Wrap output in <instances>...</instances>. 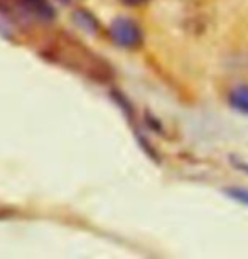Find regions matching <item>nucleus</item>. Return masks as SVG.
<instances>
[{"mask_svg": "<svg viewBox=\"0 0 248 259\" xmlns=\"http://www.w3.org/2000/svg\"><path fill=\"white\" fill-rule=\"evenodd\" d=\"M25 2H27L30 10H32L34 14H38L41 19H44V20L53 19L54 10L48 2H46V0H25Z\"/></svg>", "mask_w": 248, "mask_h": 259, "instance_id": "7ed1b4c3", "label": "nucleus"}, {"mask_svg": "<svg viewBox=\"0 0 248 259\" xmlns=\"http://www.w3.org/2000/svg\"><path fill=\"white\" fill-rule=\"evenodd\" d=\"M110 37L113 39V42L120 48L125 49H135L142 44L144 34L140 25L137 22H133L132 19L120 17L115 19L110 25Z\"/></svg>", "mask_w": 248, "mask_h": 259, "instance_id": "f257e3e1", "label": "nucleus"}, {"mask_svg": "<svg viewBox=\"0 0 248 259\" xmlns=\"http://www.w3.org/2000/svg\"><path fill=\"white\" fill-rule=\"evenodd\" d=\"M125 5H130V7H135V5H142L144 2H147V0H120Z\"/></svg>", "mask_w": 248, "mask_h": 259, "instance_id": "39448f33", "label": "nucleus"}, {"mask_svg": "<svg viewBox=\"0 0 248 259\" xmlns=\"http://www.w3.org/2000/svg\"><path fill=\"white\" fill-rule=\"evenodd\" d=\"M228 101L233 110L241 115H248V84H240L231 90Z\"/></svg>", "mask_w": 248, "mask_h": 259, "instance_id": "f03ea898", "label": "nucleus"}, {"mask_svg": "<svg viewBox=\"0 0 248 259\" xmlns=\"http://www.w3.org/2000/svg\"><path fill=\"white\" fill-rule=\"evenodd\" d=\"M226 194H228L231 199H235L236 202H240V204L248 205V190L246 189H228Z\"/></svg>", "mask_w": 248, "mask_h": 259, "instance_id": "20e7f679", "label": "nucleus"}]
</instances>
